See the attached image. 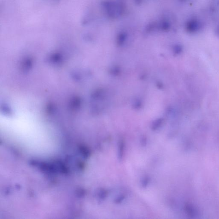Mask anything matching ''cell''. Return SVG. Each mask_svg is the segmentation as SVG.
I'll use <instances>...</instances> for the list:
<instances>
[{
    "instance_id": "obj_2",
    "label": "cell",
    "mask_w": 219,
    "mask_h": 219,
    "mask_svg": "<svg viewBox=\"0 0 219 219\" xmlns=\"http://www.w3.org/2000/svg\"><path fill=\"white\" fill-rule=\"evenodd\" d=\"M125 150V142L123 139L119 141L118 146V158L119 161H122L123 158Z\"/></svg>"
},
{
    "instance_id": "obj_6",
    "label": "cell",
    "mask_w": 219,
    "mask_h": 219,
    "mask_svg": "<svg viewBox=\"0 0 219 219\" xmlns=\"http://www.w3.org/2000/svg\"><path fill=\"white\" fill-rule=\"evenodd\" d=\"M125 199V196L124 195L121 194L118 196L115 200H114V202L115 204H120L122 203L124 201Z\"/></svg>"
},
{
    "instance_id": "obj_7",
    "label": "cell",
    "mask_w": 219,
    "mask_h": 219,
    "mask_svg": "<svg viewBox=\"0 0 219 219\" xmlns=\"http://www.w3.org/2000/svg\"><path fill=\"white\" fill-rule=\"evenodd\" d=\"M161 28L163 30H167L169 29L170 28V25L169 23L168 22H163L161 24Z\"/></svg>"
},
{
    "instance_id": "obj_8",
    "label": "cell",
    "mask_w": 219,
    "mask_h": 219,
    "mask_svg": "<svg viewBox=\"0 0 219 219\" xmlns=\"http://www.w3.org/2000/svg\"><path fill=\"white\" fill-rule=\"evenodd\" d=\"M149 181H150V180H149V178L145 177L143 179L141 185L142 187H143V188L147 187V186H148V184H149Z\"/></svg>"
},
{
    "instance_id": "obj_1",
    "label": "cell",
    "mask_w": 219,
    "mask_h": 219,
    "mask_svg": "<svg viewBox=\"0 0 219 219\" xmlns=\"http://www.w3.org/2000/svg\"><path fill=\"white\" fill-rule=\"evenodd\" d=\"M103 5L110 17L115 18L121 15L123 9L119 4L114 2H104Z\"/></svg>"
},
{
    "instance_id": "obj_4",
    "label": "cell",
    "mask_w": 219,
    "mask_h": 219,
    "mask_svg": "<svg viewBox=\"0 0 219 219\" xmlns=\"http://www.w3.org/2000/svg\"><path fill=\"white\" fill-rule=\"evenodd\" d=\"M199 27V24L197 22H191L187 25V29L191 31H195L198 29Z\"/></svg>"
},
{
    "instance_id": "obj_3",
    "label": "cell",
    "mask_w": 219,
    "mask_h": 219,
    "mask_svg": "<svg viewBox=\"0 0 219 219\" xmlns=\"http://www.w3.org/2000/svg\"><path fill=\"white\" fill-rule=\"evenodd\" d=\"M185 209H186V211L188 214L190 216L197 215V213H198L197 209H195L194 207L193 206L191 205L186 206Z\"/></svg>"
},
{
    "instance_id": "obj_5",
    "label": "cell",
    "mask_w": 219,
    "mask_h": 219,
    "mask_svg": "<svg viewBox=\"0 0 219 219\" xmlns=\"http://www.w3.org/2000/svg\"><path fill=\"white\" fill-rule=\"evenodd\" d=\"M98 196L99 199L103 201L107 197V191L104 189L100 190L98 192Z\"/></svg>"
},
{
    "instance_id": "obj_9",
    "label": "cell",
    "mask_w": 219,
    "mask_h": 219,
    "mask_svg": "<svg viewBox=\"0 0 219 219\" xmlns=\"http://www.w3.org/2000/svg\"><path fill=\"white\" fill-rule=\"evenodd\" d=\"M142 141V145H144V146H145L146 145V144H147V139H146V138H145L144 139H142L141 140Z\"/></svg>"
}]
</instances>
